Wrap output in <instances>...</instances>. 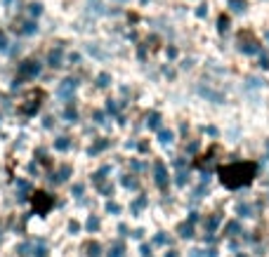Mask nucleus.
<instances>
[{
  "label": "nucleus",
  "mask_w": 269,
  "mask_h": 257,
  "mask_svg": "<svg viewBox=\"0 0 269 257\" xmlns=\"http://www.w3.org/2000/svg\"><path fill=\"white\" fill-rule=\"evenodd\" d=\"M255 175V165L250 163H238V165H227V168H220V177L227 187H241V184H248Z\"/></svg>",
  "instance_id": "f257e3e1"
}]
</instances>
